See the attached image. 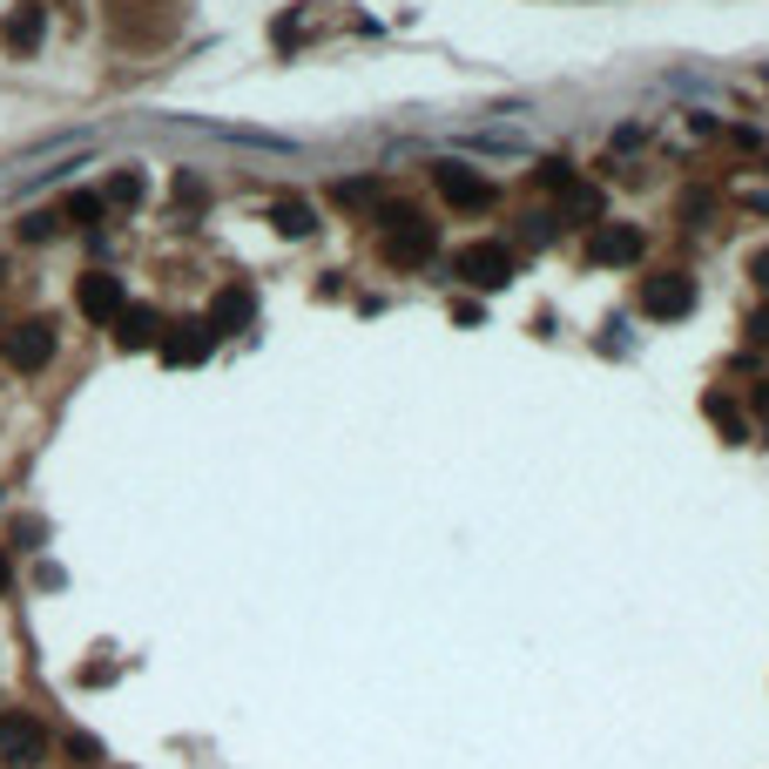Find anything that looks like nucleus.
Returning <instances> with one entry per match:
<instances>
[{"mask_svg":"<svg viewBox=\"0 0 769 769\" xmlns=\"http://www.w3.org/2000/svg\"><path fill=\"white\" fill-rule=\"evenodd\" d=\"M378 223H385L378 256H385L392 271H418V264H433V256H439V223H425L418 210H405V203H378Z\"/></svg>","mask_w":769,"mask_h":769,"instance_id":"nucleus-1","label":"nucleus"},{"mask_svg":"<svg viewBox=\"0 0 769 769\" xmlns=\"http://www.w3.org/2000/svg\"><path fill=\"white\" fill-rule=\"evenodd\" d=\"M453 271H459L473 291H506L513 277H520V250H513L506 236H473V243H459Z\"/></svg>","mask_w":769,"mask_h":769,"instance_id":"nucleus-2","label":"nucleus"},{"mask_svg":"<svg viewBox=\"0 0 769 769\" xmlns=\"http://www.w3.org/2000/svg\"><path fill=\"white\" fill-rule=\"evenodd\" d=\"M54 756V729L34 709H0V762L8 769H41Z\"/></svg>","mask_w":769,"mask_h":769,"instance_id":"nucleus-3","label":"nucleus"},{"mask_svg":"<svg viewBox=\"0 0 769 769\" xmlns=\"http://www.w3.org/2000/svg\"><path fill=\"white\" fill-rule=\"evenodd\" d=\"M635 311L648 324H675V317H689L696 311V277L689 271H648L635 284Z\"/></svg>","mask_w":769,"mask_h":769,"instance_id":"nucleus-4","label":"nucleus"},{"mask_svg":"<svg viewBox=\"0 0 769 769\" xmlns=\"http://www.w3.org/2000/svg\"><path fill=\"white\" fill-rule=\"evenodd\" d=\"M433 190H439L446 210H459V216H486V210H499V183L479 176V169H466V162H433Z\"/></svg>","mask_w":769,"mask_h":769,"instance_id":"nucleus-5","label":"nucleus"},{"mask_svg":"<svg viewBox=\"0 0 769 769\" xmlns=\"http://www.w3.org/2000/svg\"><path fill=\"white\" fill-rule=\"evenodd\" d=\"M641 250H648V236H641L635 223H615V216L587 223V236H580V256H587L594 271H628Z\"/></svg>","mask_w":769,"mask_h":769,"instance_id":"nucleus-6","label":"nucleus"},{"mask_svg":"<svg viewBox=\"0 0 769 769\" xmlns=\"http://www.w3.org/2000/svg\"><path fill=\"white\" fill-rule=\"evenodd\" d=\"M0 352H8V365H14L21 378L48 372V365H54V324H48V317H28V324H14V331H0Z\"/></svg>","mask_w":769,"mask_h":769,"instance_id":"nucleus-7","label":"nucleus"},{"mask_svg":"<svg viewBox=\"0 0 769 769\" xmlns=\"http://www.w3.org/2000/svg\"><path fill=\"white\" fill-rule=\"evenodd\" d=\"M74 311L89 317V324H109V331H115V317L129 311L122 277H115V271H81V284H74Z\"/></svg>","mask_w":769,"mask_h":769,"instance_id":"nucleus-8","label":"nucleus"},{"mask_svg":"<svg viewBox=\"0 0 769 769\" xmlns=\"http://www.w3.org/2000/svg\"><path fill=\"white\" fill-rule=\"evenodd\" d=\"M210 345H216L210 317H183V324H169V337H162V358H169V365H196V358H210Z\"/></svg>","mask_w":769,"mask_h":769,"instance_id":"nucleus-9","label":"nucleus"},{"mask_svg":"<svg viewBox=\"0 0 769 769\" xmlns=\"http://www.w3.org/2000/svg\"><path fill=\"white\" fill-rule=\"evenodd\" d=\"M41 34H48V8H41V0H21V8L0 21V48H8V54H34Z\"/></svg>","mask_w":769,"mask_h":769,"instance_id":"nucleus-10","label":"nucleus"},{"mask_svg":"<svg viewBox=\"0 0 769 769\" xmlns=\"http://www.w3.org/2000/svg\"><path fill=\"white\" fill-rule=\"evenodd\" d=\"M115 345H122V352L162 345V311H155V304H129V311L115 317Z\"/></svg>","mask_w":769,"mask_h":769,"instance_id":"nucleus-11","label":"nucleus"},{"mask_svg":"<svg viewBox=\"0 0 769 769\" xmlns=\"http://www.w3.org/2000/svg\"><path fill=\"white\" fill-rule=\"evenodd\" d=\"M534 190H547V196H574V190H580V169H574L567 155H547V162H534Z\"/></svg>","mask_w":769,"mask_h":769,"instance_id":"nucleus-12","label":"nucleus"},{"mask_svg":"<svg viewBox=\"0 0 769 769\" xmlns=\"http://www.w3.org/2000/svg\"><path fill=\"white\" fill-rule=\"evenodd\" d=\"M243 317H250V291L243 284H230V291L210 297V331H236Z\"/></svg>","mask_w":769,"mask_h":769,"instance_id":"nucleus-13","label":"nucleus"},{"mask_svg":"<svg viewBox=\"0 0 769 769\" xmlns=\"http://www.w3.org/2000/svg\"><path fill=\"white\" fill-rule=\"evenodd\" d=\"M271 223H277L284 236H311V230H317V210H311L304 196H277V210H271Z\"/></svg>","mask_w":769,"mask_h":769,"instance_id":"nucleus-14","label":"nucleus"},{"mask_svg":"<svg viewBox=\"0 0 769 769\" xmlns=\"http://www.w3.org/2000/svg\"><path fill=\"white\" fill-rule=\"evenodd\" d=\"M102 196H109V210H135V203L149 196V183H142V169H115V176L102 183Z\"/></svg>","mask_w":769,"mask_h":769,"instance_id":"nucleus-15","label":"nucleus"},{"mask_svg":"<svg viewBox=\"0 0 769 769\" xmlns=\"http://www.w3.org/2000/svg\"><path fill=\"white\" fill-rule=\"evenodd\" d=\"M702 412L722 425V439H749V418H742V405H729V392H709V398H702Z\"/></svg>","mask_w":769,"mask_h":769,"instance_id":"nucleus-16","label":"nucleus"},{"mask_svg":"<svg viewBox=\"0 0 769 769\" xmlns=\"http://www.w3.org/2000/svg\"><path fill=\"white\" fill-rule=\"evenodd\" d=\"M61 216H68V223H81V230H95V223L109 216V196H102V190H74Z\"/></svg>","mask_w":769,"mask_h":769,"instance_id":"nucleus-17","label":"nucleus"},{"mask_svg":"<svg viewBox=\"0 0 769 769\" xmlns=\"http://www.w3.org/2000/svg\"><path fill=\"white\" fill-rule=\"evenodd\" d=\"M54 223H61L54 210H28V216L14 223V236H21V243H48V236H54Z\"/></svg>","mask_w":769,"mask_h":769,"instance_id":"nucleus-18","label":"nucleus"},{"mask_svg":"<svg viewBox=\"0 0 769 769\" xmlns=\"http://www.w3.org/2000/svg\"><path fill=\"white\" fill-rule=\"evenodd\" d=\"M176 203H183V210H203V203H210L203 176H190V169H183V176H176Z\"/></svg>","mask_w":769,"mask_h":769,"instance_id":"nucleus-19","label":"nucleus"},{"mask_svg":"<svg viewBox=\"0 0 769 769\" xmlns=\"http://www.w3.org/2000/svg\"><path fill=\"white\" fill-rule=\"evenodd\" d=\"M337 203H352V210H358V203H378V183H372V176H358V183H337Z\"/></svg>","mask_w":769,"mask_h":769,"instance_id":"nucleus-20","label":"nucleus"},{"mask_svg":"<svg viewBox=\"0 0 769 769\" xmlns=\"http://www.w3.org/2000/svg\"><path fill=\"white\" fill-rule=\"evenodd\" d=\"M681 216H689V223H709V216H716V196H709V190H689V196H681Z\"/></svg>","mask_w":769,"mask_h":769,"instance_id":"nucleus-21","label":"nucleus"},{"mask_svg":"<svg viewBox=\"0 0 769 769\" xmlns=\"http://www.w3.org/2000/svg\"><path fill=\"white\" fill-rule=\"evenodd\" d=\"M554 236H560V230H554V216H547V210H534V216H527V250H540V243H554Z\"/></svg>","mask_w":769,"mask_h":769,"instance_id":"nucleus-22","label":"nucleus"},{"mask_svg":"<svg viewBox=\"0 0 769 769\" xmlns=\"http://www.w3.org/2000/svg\"><path fill=\"white\" fill-rule=\"evenodd\" d=\"M749 277H756V291L769 297V243H762V250H749Z\"/></svg>","mask_w":769,"mask_h":769,"instance_id":"nucleus-23","label":"nucleus"},{"mask_svg":"<svg viewBox=\"0 0 769 769\" xmlns=\"http://www.w3.org/2000/svg\"><path fill=\"white\" fill-rule=\"evenodd\" d=\"M749 337H756V345H762V352H769V297H762V304H756V311H749Z\"/></svg>","mask_w":769,"mask_h":769,"instance_id":"nucleus-24","label":"nucleus"},{"mask_svg":"<svg viewBox=\"0 0 769 769\" xmlns=\"http://www.w3.org/2000/svg\"><path fill=\"white\" fill-rule=\"evenodd\" d=\"M14 587V560H8V547H0V594Z\"/></svg>","mask_w":769,"mask_h":769,"instance_id":"nucleus-25","label":"nucleus"},{"mask_svg":"<svg viewBox=\"0 0 769 769\" xmlns=\"http://www.w3.org/2000/svg\"><path fill=\"white\" fill-rule=\"evenodd\" d=\"M749 398H756V405H762V412H769V372H762V378H756V392H749Z\"/></svg>","mask_w":769,"mask_h":769,"instance_id":"nucleus-26","label":"nucleus"}]
</instances>
